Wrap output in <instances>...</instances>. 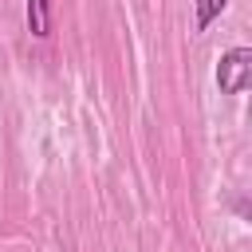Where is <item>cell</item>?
I'll return each mask as SVG.
<instances>
[{"label": "cell", "instance_id": "cell-1", "mask_svg": "<svg viewBox=\"0 0 252 252\" xmlns=\"http://www.w3.org/2000/svg\"><path fill=\"white\" fill-rule=\"evenodd\" d=\"M248 79H252V51L248 47L224 51L220 63H217V87H220V94H240L248 87Z\"/></svg>", "mask_w": 252, "mask_h": 252}, {"label": "cell", "instance_id": "cell-2", "mask_svg": "<svg viewBox=\"0 0 252 252\" xmlns=\"http://www.w3.org/2000/svg\"><path fill=\"white\" fill-rule=\"evenodd\" d=\"M28 32L35 39L51 35V0H28Z\"/></svg>", "mask_w": 252, "mask_h": 252}, {"label": "cell", "instance_id": "cell-3", "mask_svg": "<svg viewBox=\"0 0 252 252\" xmlns=\"http://www.w3.org/2000/svg\"><path fill=\"white\" fill-rule=\"evenodd\" d=\"M224 4H228V0H197V32H205V28L224 12Z\"/></svg>", "mask_w": 252, "mask_h": 252}]
</instances>
